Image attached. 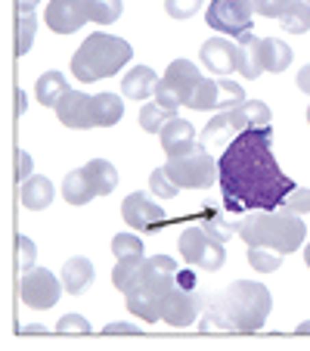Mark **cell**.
I'll use <instances>...</instances> for the list:
<instances>
[{"instance_id": "cell-1", "label": "cell", "mask_w": 310, "mask_h": 351, "mask_svg": "<svg viewBox=\"0 0 310 351\" xmlns=\"http://www.w3.org/2000/svg\"><path fill=\"white\" fill-rule=\"evenodd\" d=\"M218 184L224 193V208L233 215L270 212L285 202L295 180L279 171L273 159V128H245L224 146L218 159Z\"/></svg>"}, {"instance_id": "cell-2", "label": "cell", "mask_w": 310, "mask_h": 351, "mask_svg": "<svg viewBox=\"0 0 310 351\" xmlns=\"http://www.w3.org/2000/svg\"><path fill=\"white\" fill-rule=\"evenodd\" d=\"M273 311V295L257 280H236L220 295H214L202 311V330H242L255 332L267 324Z\"/></svg>"}, {"instance_id": "cell-3", "label": "cell", "mask_w": 310, "mask_h": 351, "mask_svg": "<svg viewBox=\"0 0 310 351\" xmlns=\"http://www.w3.org/2000/svg\"><path fill=\"white\" fill-rule=\"evenodd\" d=\"M177 261L171 255H149L140 271V277L133 280V286L125 292V305L131 314H137L146 324H159L165 302L171 295V289L177 286Z\"/></svg>"}, {"instance_id": "cell-4", "label": "cell", "mask_w": 310, "mask_h": 351, "mask_svg": "<svg viewBox=\"0 0 310 351\" xmlns=\"http://www.w3.org/2000/svg\"><path fill=\"white\" fill-rule=\"evenodd\" d=\"M239 237L245 245H267L279 255H292L301 249L307 227H304L301 215L279 206L270 212H248L239 221Z\"/></svg>"}, {"instance_id": "cell-5", "label": "cell", "mask_w": 310, "mask_h": 351, "mask_svg": "<svg viewBox=\"0 0 310 351\" xmlns=\"http://www.w3.org/2000/svg\"><path fill=\"white\" fill-rule=\"evenodd\" d=\"M133 50L127 40L115 38L106 32H93L90 38H84V44L75 50L72 56V75L81 84H93V81L112 78L118 75V69H125L131 62Z\"/></svg>"}, {"instance_id": "cell-6", "label": "cell", "mask_w": 310, "mask_h": 351, "mask_svg": "<svg viewBox=\"0 0 310 351\" xmlns=\"http://www.w3.org/2000/svg\"><path fill=\"white\" fill-rule=\"evenodd\" d=\"M165 171L171 174V180L180 190H208L218 180V162L198 143L196 149H190L183 156H168Z\"/></svg>"}, {"instance_id": "cell-7", "label": "cell", "mask_w": 310, "mask_h": 351, "mask_svg": "<svg viewBox=\"0 0 310 351\" xmlns=\"http://www.w3.org/2000/svg\"><path fill=\"white\" fill-rule=\"evenodd\" d=\"M177 252H180V258H183L186 265L198 267V271H220V267H224V261H227L224 243L211 239L198 224L186 227V230L180 233Z\"/></svg>"}, {"instance_id": "cell-8", "label": "cell", "mask_w": 310, "mask_h": 351, "mask_svg": "<svg viewBox=\"0 0 310 351\" xmlns=\"http://www.w3.org/2000/svg\"><path fill=\"white\" fill-rule=\"evenodd\" d=\"M208 28L227 34V38H242L255 28V3L251 0H211L205 10Z\"/></svg>"}, {"instance_id": "cell-9", "label": "cell", "mask_w": 310, "mask_h": 351, "mask_svg": "<svg viewBox=\"0 0 310 351\" xmlns=\"http://www.w3.org/2000/svg\"><path fill=\"white\" fill-rule=\"evenodd\" d=\"M66 286L56 280V274H50L47 267H28L19 277V298L34 311H47L60 302Z\"/></svg>"}, {"instance_id": "cell-10", "label": "cell", "mask_w": 310, "mask_h": 351, "mask_svg": "<svg viewBox=\"0 0 310 351\" xmlns=\"http://www.w3.org/2000/svg\"><path fill=\"white\" fill-rule=\"evenodd\" d=\"M205 305H208V302H205L202 292L190 283H180V277H177V286L171 289V295H168V302H165L162 320H165L168 326H190L192 320L205 311Z\"/></svg>"}, {"instance_id": "cell-11", "label": "cell", "mask_w": 310, "mask_h": 351, "mask_svg": "<svg viewBox=\"0 0 310 351\" xmlns=\"http://www.w3.org/2000/svg\"><path fill=\"white\" fill-rule=\"evenodd\" d=\"M121 218H125L127 227L143 233H155L162 224H165V208L159 202H152L146 193H131V196L121 202Z\"/></svg>"}, {"instance_id": "cell-12", "label": "cell", "mask_w": 310, "mask_h": 351, "mask_svg": "<svg viewBox=\"0 0 310 351\" xmlns=\"http://www.w3.org/2000/svg\"><path fill=\"white\" fill-rule=\"evenodd\" d=\"M44 22L56 34H75L84 22H90L87 0H50L44 10Z\"/></svg>"}, {"instance_id": "cell-13", "label": "cell", "mask_w": 310, "mask_h": 351, "mask_svg": "<svg viewBox=\"0 0 310 351\" xmlns=\"http://www.w3.org/2000/svg\"><path fill=\"white\" fill-rule=\"evenodd\" d=\"M245 128H251V125H248V119H245L242 106L239 109H224V112H218L208 125L202 128L198 143L202 146H230V140L239 137Z\"/></svg>"}, {"instance_id": "cell-14", "label": "cell", "mask_w": 310, "mask_h": 351, "mask_svg": "<svg viewBox=\"0 0 310 351\" xmlns=\"http://www.w3.org/2000/svg\"><path fill=\"white\" fill-rule=\"evenodd\" d=\"M56 119L72 131H87L96 128V115H93V97L84 90H68L66 97L56 103Z\"/></svg>"}, {"instance_id": "cell-15", "label": "cell", "mask_w": 310, "mask_h": 351, "mask_svg": "<svg viewBox=\"0 0 310 351\" xmlns=\"http://www.w3.org/2000/svg\"><path fill=\"white\" fill-rule=\"evenodd\" d=\"M202 56V66L211 69L214 75H230V72H239V44H233L230 38H208L198 50Z\"/></svg>"}, {"instance_id": "cell-16", "label": "cell", "mask_w": 310, "mask_h": 351, "mask_svg": "<svg viewBox=\"0 0 310 351\" xmlns=\"http://www.w3.org/2000/svg\"><path fill=\"white\" fill-rule=\"evenodd\" d=\"M159 140H162V149H165L168 156H183V153H190V149H196L198 146L192 121L177 119V115H174V119L159 131Z\"/></svg>"}, {"instance_id": "cell-17", "label": "cell", "mask_w": 310, "mask_h": 351, "mask_svg": "<svg viewBox=\"0 0 310 351\" xmlns=\"http://www.w3.org/2000/svg\"><path fill=\"white\" fill-rule=\"evenodd\" d=\"M162 81H165V84L177 93L180 106H186V103H190V97H192V90H196L198 81H202V72H198L190 60H174L171 66H168V72H165V78H162Z\"/></svg>"}, {"instance_id": "cell-18", "label": "cell", "mask_w": 310, "mask_h": 351, "mask_svg": "<svg viewBox=\"0 0 310 351\" xmlns=\"http://www.w3.org/2000/svg\"><path fill=\"white\" fill-rule=\"evenodd\" d=\"M53 196H56V190L44 174H31V178L22 180V186H19V202L28 212H44V208L53 202Z\"/></svg>"}, {"instance_id": "cell-19", "label": "cell", "mask_w": 310, "mask_h": 351, "mask_svg": "<svg viewBox=\"0 0 310 351\" xmlns=\"http://www.w3.org/2000/svg\"><path fill=\"white\" fill-rule=\"evenodd\" d=\"M239 75L242 78H261L264 75V50L255 32H245L239 38Z\"/></svg>"}, {"instance_id": "cell-20", "label": "cell", "mask_w": 310, "mask_h": 351, "mask_svg": "<svg viewBox=\"0 0 310 351\" xmlns=\"http://www.w3.org/2000/svg\"><path fill=\"white\" fill-rule=\"evenodd\" d=\"M159 81L162 78L152 72L149 66H137V69H131V72L121 78V93H125L127 99H140V103H143L149 93H155Z\"/></svg>"}, {"instance_id": "cell-21", "label": "cell", "mask_w": 310, "mask_h": 351, "mask_svg": "<svg viewBox=\"0 0 310 351\" xmlns=\"http://www.w3.org/2000/svg\"><path fill=\"white\" fill-rule=\"evenodd\" d=\"M62 196H66L68 206H87L93 196H96V186H93L87 168H75L62 178Z\"/></svg>"}, {"instance_id": "cell-22", "label": "cell", "mask_w": 310, "mask_h": 351, "mask_svg": "<svg viewBox=\"0 0 310 351\" xmlns=\"http://www.w3.org/2000/svg\"><path fill=\"white\" fill-rule=\"evenodd\" d=\"M66 93H68V81L62 72H44L34 81V97H38V103L47 109H56V103H60Z\"/></svg>"}, {"instance_id": "cell-23", "label": "cell", "mask_w": 310, "mask_h": 351, "mask_svg": "<svg viewBox=\"0 0 310 351\" xmlns=\"http://www.w3.org/2000/svg\"><path fill=\"white\" fill-rule=\"evenodd\" d=\"M62 286H66L68 295H78V292H84L87 286L93 283V265L87 258H68L66 265H62Z\"/></svg>"}, {"instance_id": "cell-24", "label": "cell", "mask_w": 310, "mask_h": 351, "mask_svg": "<svg viewBox=\"0 0 310 351\" xmlns=\"http://www.w3.org/2000/svg\"><path fill=\"white\" fill-rule=\"evenodd\" d=\"M196 224L202 227V230L208 233L211 239H218V243H227V239H233L239 233V224H230V221H227L214 206H205L202 212H198Z\"/></svg>"}, {"instance_id": "cell-25", "label": "cell", "mask_w": 310, "mask_h": 351, "mask_svg": "<svg viewBox=\"0 0 310 351\" xmlns=\"http://www.w3.org/2000/svg\"><path fill=\"white\" fill-rule=\"evenodd\" d=\"M261 50H264V72H285L292 66V47L279 38H264L261 40Z\"/></svg>"}, {"instance_id": "cell-26", "label": "cell", "mask_w": 310, "mask_h": 351, "mask_svg": "<svg viewBox=\"0 0 310 351\" xmlns=\"http://www.w3.org/2000/svg\"><path fill=\"white\" fill-rule=\"evenodd\" d=\"M93 115H96V128H112L125 115V103L118 93H96L93 97Z\"/></svg>"}, {"instance_id": "cell-27", "label": "cell", "mask_w": 310, "mask_h": 351, "mask_svg": "<svg viewBox=\"0 0 310 351\" xmlns=\"http://www.w3.org/2000/svg\"><path fill=\"white\" fill-rule=\"evenodd\" d=\"M84 168H87V174H90L93 186H96V196H109V193L118 186V171H115L112 162H106V159H90Z\"/></svg>"}, {"instance_id": "cell-28", "label": "cell", "mask_w": 310, "mask_h": 351, "mask_svg": "<svg viewBox=\"0 0 310 351\" xmlns=\"http://www.w3.org/2000/svg\"><path fill=\"white\" fill-rule=\"evenodd\" d=\"M190 109H196V112H211V109H220V84L211 78H202L198 81V87L192 90L190 103H186Z\"/></svg>"}, {"instance_id": "cell-29", "label": "cell", "mask_w": 310, "mask_h": 351, "mask_svg": "<svg viewBox=\"0 0 310 351\" xmlns=\"http://www.w3.org/2000/svg\"><path fill=\"white\" fill-rule=\"evenodd\" d=\"M118 265H115L112 271V286L118 292H127L133 286V280L140 277V271H143L146 265V255H131V258H115Z\"/></svg>"}, {"instance_id": "cell-30", "label": "cell", "mask_w": 310, "mask_h": 351, "mask_svg": "<svg viewBox=\"0 0 310 351\" xmlns=\"http://www.w3.org/2000/svg\"><path fill=\"white\" fill-rule=\"evenodd\" d=\"M245 255H248L251 271H257V274H273V271H279V265H283V255L267 249V245H248Z\"/></svg>"}, {"instance_id": "cell-31", "label": "cell", "mask_w": 310, "mask_h": 351, "mask_svg": "<svg viewBox=\"0 0 310 351\" xmlns=\"http://www.w3.org/2000/svg\"><path fill=\"white\" fill-rule=\"evenodd\" d=\"M171 119H174V112L162 109L159 103H143V106H140V128H143L146 134H159Z\"/></svg>"}, {"instance_id": "cell-32", "label": "cell", "mask_w": 310, "mask_h": 351, "mask_svg": "<svg viewBox=\"0 0 310 351\" xmlns=\"http://www.w3.org/2000/svg\"><path fill=\"white\" fill-rule=\"evenodd\" d=\"M87 10H90V22H96V25H112V22H118L125 3H121V0H87Z\"/></svg>"}, {"instance_id": "cell-33", "label": "cell", "mask_w": 310, "mask_h": 351, "mask_svg": "<svg viewBox=\"0 0 310 351\" xmlns=\"http://www.w3.org/2000/svg\"><path fill=\"white\" fill-rule=\"evenodd\" d=\"M34 32H38V19H34V13L16 16V56L28 53V47H31V40H34Z\"/></svg>"}, {"instance_id": "cell-34", "label": "cell", "mask_w": 310, "mask_h": 351, "mask_svg": "<svg viewBox=\"0 0 310 351\" xmlns=\"http://www.w3.org/2000/svg\"><path fill=\"white\" fill-rule=\"evenodd\" d=\"M279 22H283V28L289 34L310 32V3H307V0H298L295 7H292V13L285 16V19H279Z\"/></svg>"}, {"instance_id": "cell-35", "label": "cell", "mask_w": 310, "mask_h": 351, "mask_svg": "<svg viewBox=\"0 0 310 351\" xmlns=\"http://www.w3.org/2000/svg\"><path fill=\"white\" fill-rule=\"evenodd\" d=\"M251 3H255V13L264 19H285L298 0H251Z\"/></svg>"}, {"instance_id": "cell-36", "label": "cell", "mask_w": 310, "mask_h": 351, "mask_svg": "<svg viewBox=\"0 0 310 351\" xmlns=\"http://www.w3.org/2000/svg\"><path fill=\"white\" fill-rule=\"evenodd\" d=\"M220 109L218 112H224V109H239L245 103V93H242V84L239 81H230V78H220Z\"/></svg>"}, {"instance_id": "cell-37", "label": "cell", "mask_w": 310, "mask_h": 351, "mask_svg": "<svg viewBox=\"0 0 310 351\" xmlns=\"http://www.w3.org/2000/svg\"><path fill=\"white\" fill-rule=\"evenodd\" d=\"M146 245L140 237H133V233H118V237L112 239V255L115 258H131V255H143Z\"/></svg>"}, {"instance_id": "cell-38", "label": "cell", "mask_w": 310, "mask_h": 351, "mask_svg": "<svg viewBox=\"0 0 310 351\" xmlns=\"http://www.w3.org/2000/svg\"><path fill=\"white\" fill-rule=\"evenodd\" d=\"M149 190L155 193L159 199H174L180 193V186L171 180V174L165 171V168H155V171L149 174Z\"/></svg>"}, {"instance_id": "cell-39", "label": "cell", "mask_w": 310, "mask_h": 351, "mask_svg": "<svg viewBox=\"0 0 310 351\" xmlns=\"http://www.w3.org/2000/svg\"><path fill=\"white\" fill-rule=\"evenodd\" d=\"M242 112H245V119H248L251 128H264V125H270V121H273L270 106H267V103H261V99H245Z\"/></svg>"}, {"instance_id": "cell-40", "label": "cell", "mask_w": 310, "mask_h": 351, "mask_svg": "<svg viewBox=\"0 0 310 351\" xmlns=\"http://www.w3.org/2000/svg\"><path fill=\"white\" fill-rule=\"evenodd\" d=\"M34 258H38V245L28 237H16V267L28 271V267H34Z\"/></svg>"}, {"instance_id": "cell-41", "label": "cell", "mask_w": 310, "mask_h": 351, "mask_svg": "<svg viewBox=\"0 0 310 351\" xmlns=\"http://www.w3.org/2000/svg\"><path fill=\"white\" fill-rule=\"evenodd\" d=\"M202 3L205 0H165V13L171 16V19H190V16L198 13Z\"/></svg>"}, {"instance_id": "cell-42", "label": "cell", "mask_w": 310, "mask_h": 351, "mask_svg": "<svg viewBox=\"0 0 310 351\" xmlns=\"http://www.w3.org/2000/svg\"><path fill=\"white\" fill-rule=\"evenodd\" d=\"M283 208H289V212H295V215L310 212V190H301V186H295V190L285 196Z\"/></svg>"}, {"instance_id": "cell-43", "label": "cell", "mask_w": 310, "mask_h": 351, "mask_svg": "<svg viewBox=\"0 0 310 351\" xmlns=\"http://www.w3.org/2000/svg\"><path fill=\"white\" fill-rule=\"evenodd\" d=\"M152 97H155V103H159L162 109H168V112H177V109H180L177 93H174L165 81H159V87H155V93H152Z\"/></svg>"}, {"instance_id": "cell-44", "label": "cell", "mask_w": 310, "mask_h": 351, "mask_svg": "<svg viewBox=\"0 0 310 351\" xmlns=\"http://www.w3.org/2000/svg\"><path fill=\"white\" fill-rule=\"evenodd\" d=\"M56 330L60 332H90V324H87V317H81V314H66V317H60Z\"/></svg>"}, {"instance_id": "cell-45", "label": "cell", "mask_w": 310, "mask_h": 351, "mask_svg": "<svg viewBox=\"0 0 310 351\" xmlns=\"http://www.w3.org/2000/svg\"><path fill=\"white\" fill-rule=\"evenodd\" d=\"M28 178H31V156L25 149H19L16 153V180H28Z\"/></svg>"}, {"instance_id": "cell-46", "label": "cell", "mask_w": 310, "mask_h": 351, "mask_svg": "<svg viewBox=\"0 0 310 351\" xmlns=\"http://www.w3.org/2000/svg\"><path fill=\"white\" fill-rule=\"evenodd\" d=\"M295 84H298V90H301V93H307V97H310V62H307V66H301V69H298V78H295Z\"/></svg>"}, {"instance_id": "cell-47", "label": "cell", "mask_w": 310, "mask_h": 351, "mask_svg": "<svg viewBox=\"0 0 310 351\" xmlns=\"http://www.w3.org/2000/svg\"><path fill=\"white\" fill-rule=\"evenodd\" d=\"M103 332H106V336H115V332H131V336H137L140 326H131V324H109V326H103Z\"/></svg>"}, {"instance_id": "cell-48", "label": "cell", "mask_w": 310, "mask_h": 351, "mask_svg": "<svg viewBox=\"0 0 310 351\" xmlns=\"http://www.w3.org/2000/svg\"><path fill=\"white\" fill-rule=\"evenodd\" d=\"M40 0H16V16L22 13H34V7H38Z\"/></svg>"}, {"instance_id": "cell-49", "label": "cell", "mask_w": 310, "mask_h": 351, "mask_svg": "<svg viewBox=\"0 0 310 351\" xmlns=\"http://www.w3.org/2000/svg\"><path fill=\"white\" fill-rule=\"evenodd\" d=\"M22 112H25V90L16 93V115H22Z\"/></svg>"}, {"instance_id": "cell-50", "label": "cell", "mask_w": 310, "mask_h": 351, "mask_svg": "<svg viewBox=\"0 0 310 351\" xmlns=\"http://www.w3.org/2000/svg\"><path fill=\"white\" fill-rule=\"evenodd\" d=\"M298 332H310V320H304V324L298 326Z\"/></svg>"}, {"instance_id": "cell-51", "label": "cell", "mask_w": 310, "mask_h": 351, "mask_svg": "<svg viewBox=\"0 0 310 351\" xmlns=\"http://www.w3.org/2000/svg\"><path fill=\"white\" fill-rule=\"evenodd\" d=\"M304 265L310 267V243H307V249H304Z\"/></svg>"}, {"instance_id": "cell-52", "label": "cell", "mask_w": 310, "mask_h": 351, "mask_svg": "<svg viewBox=\"0 0 310 351\" xmlns=\"http://www.w3.org/2000/svg\"><path fill=\"white\" fill-rule=\"evenodd\" d=\"M307 125H310V106H307Z\"/></svg>"}, {"instance_id": "cell-53", "label": "cell", "mask_w": 310, "mask_h": 351, "mask_svg": "<svg viewBox=\"0 0 310 351\" xmlns=\"http://www.w3.org/2000/svg\"><path fill=\"white\" fill-rule=\"evenodd\" d=\"M307 3H310V0H307Z\"/></svg>"}]
</instances>
